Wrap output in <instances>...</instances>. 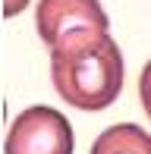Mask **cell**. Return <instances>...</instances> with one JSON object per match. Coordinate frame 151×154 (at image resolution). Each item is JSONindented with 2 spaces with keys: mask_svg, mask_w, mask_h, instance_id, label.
<instances>
[{
  "mask_svg": "<svg viewBox=\"0 0 151 154\" xmlns=\"http://www.w3.org/2000/svg\"><path fill=\"white\" fill-rule=\"evenodd\" d=\"M139 97H142V107H145L148 120H151V60L142 69V79H139Z\"/></svg>",
  "mask_w": 151,
  "mask_h": 154,
  "instance_id": "cell-5",
  "label": "cell"
},
{
  "mask_svg": "<svg viewBox=\"0 0 151 154\" xmlns=\"http://www.w3.org/2000/svg\"><path fill=\"white\" fill-rule=\"evenodd\" d=\"M91 154H151V135L135 123H116L94 138Z\"/></svg>",
  "mask_w": 151,
  "mask_h": 154,
  "instance_id": "cell-4",
  "label": "cell"
},
{
  "mask_svg": "<svg viewBox=\"0 0 151 154\" xmlns=\"http://www.w3.org/2000/svg\"><path fill=\"white\" fill-rule=\"evenodd\" d=\"M72 145L69 120L44 104L22 110L6 135V154H72Z\"/></svg>",
  "mask_w": 151,
  "mask_h": 154,
  "instance_id": "cell-3",
  "label": "cell"
},
{
  "mask_svg": "<svg viewBox=\"0 0 151 154\" xmlns=\"http://www.w3.org/2000/svg\"><path fill=\"white\" fill-rule=\"evenodd\" d=\"M35 25L51 60L79 57L110 38V22L98 0H41Z\"/></svg>",
  "mask_w": 151,
  "mask_h": 154,
  "instance_id": "cell-2",
  "label": "cell"
},
{
  "mask_svg": "<svg viewBox=\"0 0 151 154\" xmlns=\"http://www.w3.org/2000/svg\"><path fill=\"white\" fill-rule=\"evenodd\" d=\"M123 54L113 38L101 41L98 47L79 57L51 60V82L66 104L79 110H104L123 91Z\"/></svg>",
  "mask_w": 151,
  "mask_h": 154,
  "instance_id": "cell-1",
  "label": "cell"
},
{
  "mask_svg": "<svg viewBox=\"0 0 151 154\" xmlns=\"http://www.w3.org/2000/svg\"><path fill=\"white\" fill-rule=\"evenodd\" d=\"M25 3H29V0H3V16H16V13H22Z\"/></svg>",
  "mask_w": 151,
  "mask_h": 154,
  "instance_id": "cell-6",
  "label": "cell"
}]
</instances>
